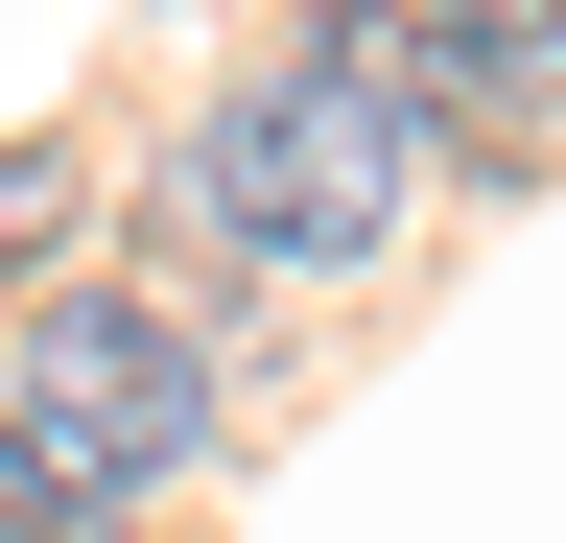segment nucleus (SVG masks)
I'll return each instance as SVG.
<instances>
[{
	"label": "nucleus",
	"mask_w": 566,
	"mask_h": 543,
	"mask_svg": "<svg viewBox=\"0 0 566 543\" xmlns=\"http://www.w3.org/2000/svg\"><path fill=\"white\" fill-rule=\"evenodd\" d=\"M24 449L71 472V497L189 472V449H212V355H189V307H142V284H48V307H24Z\"/></svg>",
	"instance_id": "obj_2"
},
{
	"label": "nucleus",
	"mask_w": 566,
	"mask_h": 543,
	"mask_svg": "<svg viewBox=\"0 0 566 543\" xmlns=\"http://www.w3.org/2000/svg\"><path fill=\"white\" fill-rule=\"evenodd\" d=\"M0 543H95V497H71V472H48L24 426H0Z\"/></svg>",
	"instance_id": "obj_4"
},
{
	"label": "nucleus",
	"mask_w": 566,
	"mask_h": 543,
	"mask_svg": "<svg viewBox=\"0 0 566 543\" xmlns=\"http://www.w3.org/2000/svg\"><path fill=\"white\" fill-rule=\"evenodd\" d=\"M401 213H424V95H401V24H378V0L283 24V72H237L189 118V237H237L260 284H283V260L331 284V260H378Z\"/></svg>",
	"instance_id": "obj_1"
},
{
	"label": "nucleus",
	"mask_w": 566,
	"mask_h": 543,
	"mask_svg": "<svg viewBox=\"0 0 566 543\" xmlns=\"http://www.w3.org/2000/svg\"><path fill=\"white\" fill-rule=\"evenodd\" d=\"M401 95L543 118V95H566V0H401Z\"/></svg>",
	"instance_id": "obj_3"
}]
</instances>
